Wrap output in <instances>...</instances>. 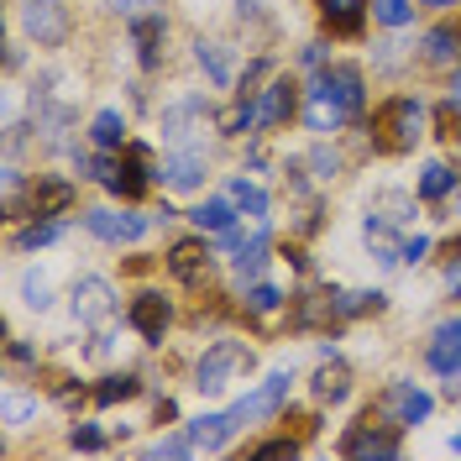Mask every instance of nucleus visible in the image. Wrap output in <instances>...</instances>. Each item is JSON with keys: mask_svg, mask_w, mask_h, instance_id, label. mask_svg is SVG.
<instances>
[{"mask_svg": "<svg viewBox=\"0 0 461 461\" xmlns=\"http://www.w3.org/2000/svg\"><path fill=\"white\" fill-rule=\"evenodd\" d=\"M11 362H37V351L27 341H11Z\"/></svg>", "mask_w": 461, "mask_h": 461, "instance_id": "nucleus-45", "label": "nucleus"}, {"mask_svg": "<svg viewBox=\"0 0 461 461\" xmlns=\"http://www.w3.org/2000/svg\"><path fill=\"white\" fill-rule=\"evenodd\" d=\"M137 393H142V377H137V373H111V377H100V383H95V403H100V409L126 403V399H137Z\"/></svg>", "mask_w": 461, "mask_h": 461, "instance_id": "nucleus-29", "label": "nucleus"}, {"mask_svg": "<svg viewBox=\"0 0 461 461\" xmlns=\"http://www.w3.org/2000/svg\"><path fill=\"white\" fill-rule=\"evenodd\" d=\"M194 451H200V446H194V435L189 430H178V435H163V440H152V446H147V456L158 461H184V456H194Z\"/></svg>", "mask_w": 461, "mask_h": 461, "instance_id": "nucleus-33", "label": "nucleus"}, {"mask_svg": "<svg viewBox=\"0 0 461 461\" xmlns=\"http://www.w3.org/2000/svg\"><path fill=\"white\" fill-rule=\"evenodd\" d=\"M304 100H310V105H304V126H310V131H320V137H325V131H341V126H351L341 105H330V100H320V95H304Z\"/></svg>", "mask_w": 461, "mask_h": 461, "instance_id": "nucleus-31", "label": "nucleus"}, {"mask_svg": "<svg viewBox=\"0 0 461 461\" xmlns=\"http://www.w3.org/2000/svg\"><path fill=\"white\" fill-rule=\"evenodd\" d=\"M451 252H456V258H461V236H456V247H451Z\"/></svg>", "mask_w": 461, "mask_h": 461, "instance_id": "nucleus-51", "label": "nucleus"}, {"mask_svg": "<svg viewBox=\"0 0 461 461\" xmlns=\"http://www.w3.org/2000/svg\"><path fill=\"white\" fill-rule=\"evenodd\" d=\"M32 414H37V399H27V393H5V430H22Z\"/></svg>", "mask_w": 461, "mask_h": 461, "instance_id": "nucleus-39", "label": "nucleus"}, {"mask_svg": "<svg viewBox=\"0 0 461 461\" xmlns=\"http://www.w3.org/2000/svg\"><path fill=\"white\" fill-rule=\"evenodd\" d=\"M226 137H247V131H262V111H258V95H241L236 89V100H230V111H221L215 121Z\"/></svg>", "mask_w": 461, "mask_h": 461, "instance_id": "nucleus-20", "label": "nucleus"}, {"mask_svg": "<svg viewBox=\"0 0 461 461\" xmlns=\"http://www.w3.org/2000/svg\"><path fill=\"white\" fill-rule=\"evenodd\" d=\"M126 320H131V330H137L147 346H163V336H168V325H173V304L163 299V294H152V288H147V294L131 299Z\"/></svg>", "mask_w": 461, "mask_h": 461, "instance_id": "nucleus-13", "label": "nucleus"}, {"mask_svg": "<svg viewBox=\"0 0 461 461\" xmlns=\"http://www.w3.org/2000/svg\"><path fill=\"white\" fill-rule=\"evenodd\" d=\"M456 189H461V178L451 163H425V173H420V200L425 204H446Z\"/></svg>", "mask_w": 461, "mask_h": 461, "instance_id": "nucleus-24", "label": "nucleus"}, {"mask_svg": "<svg viewBox=\"0 0 461 461\" xmlns=\"http://www.w3.org/2000/svg\"><path fill=\"white\" fill-rule=\"evenodd\" d=\"M284 310V294L273 284H252L247 288V315H278Z\"/></svg>", "mask_w": 461, "mask_h": 461, "instance_id": "nucleus-38", "label": "nucleus"}, {"mask_svg": "<svg viewBox=\"0 0 461 461\" xmlns=\"http://www.w3.org/2000/svg\"><path fill=\"white\" fill-rule=\"evenodd\" d=\"M16 16H22V32L37 48H63L74 32V16L63 0H16Z\"/></svg>", "mask_w": 461, "mask_h": 461, "instance_id": "nucleus-3", "label": "nucleus"}, {"mask_svg": "<svg viewBox=\"0 0 461 461\" xmlns=\"http://www.w3.org/2000/svg\"><path fill=\"white\" fill-rule=\"evenodd\" d=\"M288 383H294V373H273L267 383H262L258 393H247V399L230 403V414H236V425H252V420H273L278 409L288 403Z\"/></svg>", "mask_w": 461, "mask_h": 461, "instance_id": "nucleus-14", "label": "nucleus"}, {"mask_svg": "<svg viewBox=\"0 0 461 461\" xmlns=\"http://www.w3.org/2000/svg\"><path fill=\"white\" fill-rule=\"evenodd\" d=\"M105 5H111L115 16H147V11H158L163 0H105Z\"/></svg>", "mask_w": 461, "mask_h": 461, "instance_id": "nucleus-43", "label": "nucleus"}, {"mask_svg": "<svg viewBox=\"0 0 461 461\" xmlns=\"http://www.w3.org/2000/svg\"><path fill=\"white\" fill-rule=\"evenodd\" d=\"M325 58H330V42H325V37H315V42H304V53H299V63H304V68H325Z\"/></svg>", "mask_w": 461, "mask_h": 461, "instance_id": "nucleus-42", "label": "nucleus"}, {"mask_svg": "<svg viewBox=\"0 0 461 461\" xmlns=\"http://www.w3.org/2000/svg\"><path fill=\"white\" fill-rule=\"evenodd\" d=\"M373 414H377V409H367V414H362V420L341 435V451H346V456L388 461V456H399V451H403L399 425H373Z\"/></svg>", "mask_w": 461, "mask_h": 461, "instance_id": "nucleus-5", "label": "nucleus"}, {"mask_svg": "<svg viewBox=\"0 0 461 461\" xmlns=\"http://www.w3.org/2000/svg\"><path fill=\"white\" fill-rule=\"evenodd\" d=\"M204 173H210V152H204V142H194V147H168L158 178H163L168 189H178V194H189V189L204 184Z\"/></svg>", "mask_w": 461, "mask_h": 461, "instance_id": "nucleus-10", "label": "nucleus"}, {"mask_svg": "<svg viewBox=\"0 0 461 461\" xmlns=\"http://www.w3.org/2000/svg\"><path fill=\"white\" fill-rule=\"evenodd\" d=\"M163 267H168V273H173L184 288H200L204 273H210V241H204V230H200V236H184V241H173L168 258H163Z\"/></svg>", "mask_w": 461, "mask_h": 461, "instance_id": "nucleus-12", "label": "nucleus"}, {"mask_svg": "<svg viewBox=\"0 0 461 461\" xmlns=\"http://www.w3.org/2000/svg\"><path fill=\"white\" fill-rule=\"evenodd\" d=\"M68 446H74V451H105V430L89 425V420H79V425L68 430Z\"/></svg>", "mask_w": 461, "mask_h": 461, "instance_id": "nucleus-41", "label": "nucleus"}, {"mask_svg": "<svg viewBox=\"0 0 461 461\" xmlns=\"http://www.w3.org/2000/svg\"><path fill=\"white\" fill-rule=\"evenodd\" d=\"M63 230H68V226H63L58 215H32L27 226L16 230V252H37V247H53Z\"/></svg>", "mask_w": 461, "mask_h": 461, "instance_id": "nucleus-26", "label": "nucleus"}, {"mask_svg": "<svg viewBox=\"0 0 461 461\" xmlns=\"http://www.w3.org/2000/svg\"><path fill=\"white\" fill-rule=\"evenodd\" d=\"M163 37H168V22H163V11L131 16V48H137V63H142V74H152V68L163 63Z\"/></svg>", "mask_w": 461, "mask_h": 461, "instance_id": "nucleus-17", "label": "nucleus"}, {"mask_svg": "<svg viewBox=\"0 0 461 461\" xmlns=\"http://www.w3.org/2000/svg\"><path fill=\"white\" fill-rule=\"evenodd\" d=\"M420 53H425V63H435V68L456 63V53H461V32L440 22V27H430V32H425V48H420Z\"/></svg>", "mask_w": 461, "mask_h": 461, "instance_id": "nucleus-27", "label": "nucleus"}, {"mask_svg": "<svg viewBox=\"0 0 461 461\" xmlns=\"http://www.w3.org/2000/svg\"><path fill=\"white\" fill-rule=\"evenodd\" d=\"M68 304H74V320H79V325H89V330H105V325L115 320V288L105 284V278L85 273V278H74Z\"/></svg>", "mask_w": 461, "mask_h": 461, "instance_id": "nucleus-7", "label": "nucleus"}, {"mask_svg": "<svg viewBox=\"0 0 461 461\" xmlns=\"http://www.w3.org/2000/svg\"><path fill=\"white\" fill-rule=\"evenodd\" d=\"M435 137L440 142H461V95L435 105Z\"/></svg>", "mask_w": 461, "mask_h": 461, "instance_id": "nucleus-35", "label": "nucleus"}, {"mask_svg": "<svg viewBox=\"0 0 461 461\" xmlns=\"http://www.w3.org/2000/svg\"><path fill=\"white\" fill-rule=\"evenodd\" d=\"M247 367H252V351L241 341H215L200 362H194V388H200V393H226L230 377L247 373Z\"/></svg>", "mask_w": 461, "mask_h": 461, "instance_id": "nucleus-4", "label": "nucleus"}, {"mask_svg": "<svg viewBox=\"0 0 461 461\" xmlns=\"http://www.w3.org/2000/svg\"><path fill=\"white\" fill-rule=\"evenodd\" d=\"M310 393H315V403H341L346 393H351V367H346L341 357H330V362L315 373Z\"/></svg>", "mask_w": 461, "mask_h": 461, "instance_id": "nucleus-21", "label": "nucleus"}, {"mask_svg": "<svg viewBox=\"0 0 461 461\" xmlns=\"http://www.w3.org/2000/svg\"><path fill=\"white\" fill-rule=\"evenodd\" d=\"M189 221L204 230V236H221V230H230L236 226V200H200L194 210H189Z\"/></svg>", "mask_w": 461, "mask_h": 461, "instance_id": "nucleus-25", "label": "nucleus"}, {"mask_svg": "<svg viewBox=\"0 0 461 461\" xmlns=\"http://www.w3.org/2000/svg\"><path fill=\"white\" fill-rule=\"evenodd\" d=\"M304 95H320V100L341 105L346 121H362V111H367V79H362L357 63H325L315 79H310Z\"/></svg>", "mask_w": 461, "mask_h": 461, "instance_id": "nucleus-2", "label": "nucleus"}, {"mask_svg": "<svg viewBox=\"0 0 461 461\" xmlns=\"http://www.w3.org/2000/svg\"><path fill=\"white\" fill-rule=\"evenodd\" d=\"M420 5H430V11H451L456 0H420Z\"/></svg>", "mask_w": 461, "mask_h": 461, "instance_id": "nucleus-48", "label": "nucleus"}, {"mask_svg": "<svg viewBox=\"0 0 461 461\" xmlns=\"http://www.w3.org/2000/svg\"><path fill=\"white\" fill-rule=\"evenodd\" d=\"M299 95H304V89L294 85L288 74H273V79H267V89H258L262 131H278V126H288V121L299 115Z\"/></svg>", "mask_w": 461, "mask_h": 461, "instance_id": "nucleus-11", "label": "nucleus"}, {"mask_svg": "<svg viewBox=\"0 0 461 461\" xmlns=\"http://www.w3.org/2000/svg\"><path fill=\"white\" fill-rule=\"evenodd\" d=\"M241 430V425H236V414H204V420H194V425H189V435H194V446H200V451H221V446H230V435Z\"/></svg>", "mask_w": 461, "mask_h": 461, "instance_id": "nucleus-23", "label": "nucleus"}, {"mask_svg": "<svg viewBox=\"0 0 461 461\" xmlns=\"http://www.w3.org/2000/svg\"><path fill=\"white\" fill-rule=\"evenodd\" d=\"M89 142L105 147V152L126 147V115H121V111H100L95 121H89Z\"/></svg>", "mask_w": 461, "mask_h": 461, "instance_id": "nucleus-32", "label": "nucleus"}, {"mask_svg": "<svg viewBox=\"0 0 461 461\" xmlns=\"http://www.w3.org/2000/svg\"><path fill=\"white\" fill-rule=\"evenodd\" d=\"M204 121H210V105L204 100H178L163 111V142L168 147H194L204 131Z\"/></svg>", "mask_w": 461, "mask_h": 461, "instance_id": "nucleus-15", "label": "nucleus"}, {"mask_svg": "<svg viewBox=\"0 0 461 461\" xmlns=\"http://www.w3.org/2000/svg\"><path fill=\"white\" fill-rule=\"evenodd\" d=\"M68 204H74V184H68V178H42V173H37L32 200H27L32 215H63Z\"/></svg>", "mask_w": 461, "mask_h": 461, "instance_id": "nucleus-19", "label": "nucleus"}, {"mask_svg": "<svg viewBox=\"0 0 461 461\" xmlns=\"http://www.w3.org/2000/svg\"><path fill=\"white\" fill-rule=\"evenodd\" d=\"M194 63L204 68V79H210L215 89H226L230 79H236V68H230V48H226V42H204V37H200V42H194Z\"/></svg>", "mask_w": 461, "mask_h": 461, "instance_id": "nucleus-22", "label": "nucleus"}, {"mask_svg": "<svg viewBox=\"0 0 461 461\" xmlns=\"http://www.w3.org/2000/svg\"><path fill=\"white\" fill-rule=\"evenodd\" d=\"M367 5H373V0H315L320 22L336 32V37H357L362 22H367Z\"/></svg>", "mask_w": 461, "mask_h": 461, "instance_id": "nucleus-18", "label": "nucleus"}, {"mask_svg": "<svg viewBox=\"0 0 461 461\" xmlns=\"http://www.w3.org/2000/svg\"><path fill=\"white\" fill-rule=\"evenodd\" d=\"M420 126H425V105L414 95H393L373 115V147L377 152H409V147L420 142Z\"/></svg>", "mask_w": 461, "mask_h": 461, "instance_id": "nucleus-1", "label": "nucleus"}, {"mask_svg": "<svg viewBox=\"0 0 461 461\" xmlns=\"http://www.w3.org/2000/svg\"><path fill=\"white\" fill-rule=\"evenodd\" d=\"M310 168H315V178H320V184H330V178L341 173V152H336V147H325V142H320L315 152H310Z\"/></svg>", "mask_w": 461, "mask_h": 461, "instance_id": "nucleus-40", "label": "nucleus"}, {"mask_svg": "<svg viewBox=\"0 0 461 461\" xmlns=\"http://www.w3.org/2000/svg\"><path fill=\"white\" fill-rule=\"evenodd\" d=\"M383 304H388V294H377V288H346V294H336V320L377 315Z\"/></svg>", "mask_w": 461, "mask_h": 461, "instance_id": "nucleus-28", "label": "nucleus"}, {"mask_svg": "<svg viewBox=\"0 0 461 461\" xmlns=\"http://www.w3.org/2000/svg\"><path fill=\"white\" fill-rule=\"evenodd\" d=\"M163 420H178V403L173 399H158V425H163Z\"/></svg>", "mask_w": 461, "mask_h": 461, "instance_id": "nucleus-46", "label": "nucleus"}, {"mask_svg": "<svg viewBox=\"0 0 461 461\" xmlns=\"http://www.w3.org/2000/svg\"><path fill=\"white\" fill-rule=\"evenodd\" d=\"M226 194L236 200V210H241V215H252V221H267V210H273L267 189H258L252 178H230V189H226Z\"/></svg>", "mask_w": 461, "mask_h": 461, "instance_id": "nucleus-30", "label": "nucleus"}, {"mask_svg": "<svg viewBox=\"0 0 461 461\" xmlns=\"http://www.w3.org/2000/svg\"><path fill=\"white\" fill-rule=\"evenodd\" d=\"M425 252H430V236H403V262H409V267H420Z\"/></svg>", "mask_w": 461, "mask_h": 461, "instance_id": "nucleus-44", "label": "nucleus"}, {"mask_svg": "<svg viewBox=\"0 0 461 461\" xmlns=\"http://www.w3.org/2000/svg\"><path fill=\"white\" fill-rule=\"evenodd\" d=\"M147 226H152V215H142V210H85V230L100 236V241H111V247L142 241Z\"/></svg>", "mask_w": 461, "mask_h": 461, "instance_id": "nucleus-8", "label": "nucleus"}, {"mask_svg": "<svg viewBox=\"0 0 461 461\" xmlns=\"http://www.w3.org/2000/svg\"><path fill=\"white\" fill-rule=\"evenodd\" d=\"M435 377H461V320H440L430 330V351H425Z\"/></svg>", "mask_w": 461, "mask_h": 461, "instance_id": "nucleus-16", "label": "nucleus"}, {"mask_svg": "<svg viewBox=\"0 0 461 461\" xmlns=\"http://www.w3.org/2000/svg\"><path fill=\"white\" fill-rule=\"evenodd\" d=\"M451 451H461V430H456V435H451Z\"/></svg>", "mask_w": 461, "mask_h": 461, "instance_id": "nucleus-49", "label": "nucleus"}, {"mask_svg": "<svg viewBox=\"0 0 461 461\" xmlns=\"http://www.w3.org/2000/svg\"><path fill=\"white\" fill-rule=\"evenodd\" d=\"M22 304H27V310H48V304H53V284H48V273H37V267L22 273Z\"/></svg>", "mask_w": 461, "mask_h": 461, "instance_id": "nucleus-34", "label": "nucleus"}, {"mask_svg": "<svg viewBox=\"0 0 461 461\" xmlns=\"http://www.w3.org/2000/svg\"><path fill=\"white\" fill-rule=\"evenodd\" d=\"M299 451H304V446H299L294 435H278V440H262V446H252L247 456H252V461H294Z\"/></svg>", "mask_w": 461, "mask_h": 461, "instance_id": "nucleus-37", "label": "nucleus"}, {"mask_svg": "<svg viewBox=\"0 0 461 461\" xmlns=\"http://www.w3.org/2000/svg\"><path fill=\"white\" fill-rule=\"evenodd\" d=\"M451 89H456V95H461V68H456V79H451Z\"/></svg>", "mask_w": 461, "mask_h": 461, "instance_id": "nucleus-50", "label": "nucleus"}, {"mask_svg": "<svg viewBox=\"0 0 461 461\" xmlns=\"http://www.w3.org/2000/svg\"><path fill=\"white\" fill-rule=\"evenodd\" d=\"M446 284H451V288L461 294V262H451V267H446Z\"/></svg>", "mask_w": 461, "mask_h": 461, "instance_id": "nucleus-47", "label": "nucleus"}, {"mask_svg": "<svg viewBox=\"0 0 461 461\" xmlns=\"http://www.w3.org/2000/svg\"><path fill=\"white\" fill-rule=\"evenodd\" d=\"M430 409H435V399L425 393V388H414V383H388L383 388V399H377V414H388L399 430H409V425H425L430 420Z\"/></svg>", "mask_w": 461, "mask_h": 461, "instance_id": "nucleus-9", "label": "nucleus"}, {"mask_svg": "<svg viewBox=\"0 0 461 461\" xmlns=\"http://www.w3.org/2000/svg\"><path fill=\"white\" fill-rule=\"evenodd\" d=\"M158 178V168H152V147L147 142H126L121 147V158H115V178L105 184L115 200H142L147 184Z\"/></svg>", "mask_w": 461, "mask_h": 461, "instance_id": "nucleus-6", "label": "nucleus"}, {"mask_svg": "<svg viewBox=\"0 0 461 461\" xmlns=\"http://www.w3.org/2000/svg\"><path fill=\"white\" fill-rule=\"evenodd\" d=\"M414 11H420V0H373V16L383 22V27H409L414 22Z\"/></svg>", "mask_w": 461, "mask_h": 461, "instance_id": "nucleus-36", "label": "nucleus"}]
</instances>
